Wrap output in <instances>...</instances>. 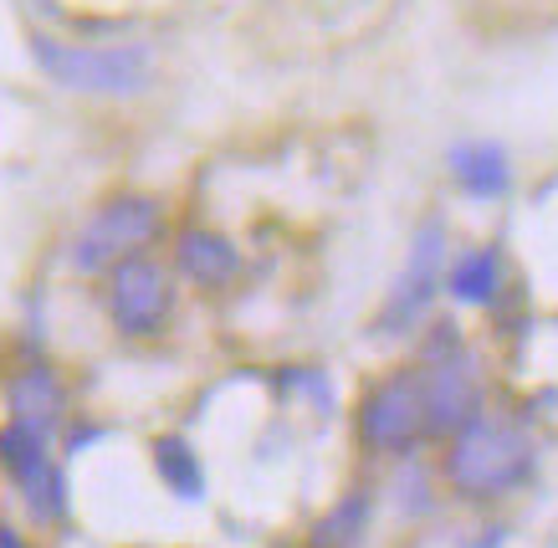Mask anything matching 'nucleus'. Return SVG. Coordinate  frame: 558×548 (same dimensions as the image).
<instances>
[{
	"label": "nucleus",
	"mask_w": 558,
	"mask_h": 548,
	"mask_svg": "<svg viewBox=\"0 0 558 548\" xmlns=\"http://www.w3.org/2000/svg\"><path fill=\"white\" fill-rule=\"evenodd\" d=\"M533 466V446L512 421H497V415H476L451 436V451H446V477L451 487L466 497H492L508 492L527 477Z\"/></svg>",
	"instance_id": "obj_1"
},
{
	"label": "nucleus",
	"mask_w": 558,
	"mask_h": 548,
	"mask_svg": "<svg viewBox=\"0 0 558 548\" xmlns=\"http://www.w3.org/2000/svg\"><path fill=\"white\" fill-rule=\"evenodd\" d=\"M0 466L11 472V482L26 497V508L41 523H57L68 513V482H62L57 462L47 456V436H36L26 426H5L0 430Z\"/></svg>",
	"instance_id": "obj_7"
},
{
	"label": "nucleus",
	"mask_w": 558,
	"mask_h": 548,
	"mask_svg": "<svg viewBox=\"0 0 558 548\" xmlns=\"http://www.w3.org/2000/svg\"><path fill=\"white\" fill-rule=\"evenodd\" d=\"M451 174H457V185L476 200H492V195H502L512 180L508 170V155H502V144H492V138H472V144H457L451 149Z\"/></svg>",
	"instance_id": "obj_11"
},
{
	"label": "nucleus",
	"mask_w": 558,
	"mask_h": 548,
	"mask_svg": "<svg viewBox=\"0 0 558 548\" xmlns=\"http://www.w3.org/2000/svg\"><path fill=\"white\" fill-rule=\"evenodd\" d=\"M174 313V277L154 257H129L108 272V318L123 339H154Z\"/></svg>",
	"instance_id": "obj_4"
},
{
	"label": "nucleus",
	"mask_w": 558,
	"mask_h": 548,
	"mask_svg": "<svg viewBox=\"0 0 558 548\" xmlns=\"http://www.w3.org/2000/svg\"><path fill=\"white\" fill-rule=\"evenodd\" d=\"M425 385V430L430 436H457L466 421L482 415V379H476V364L461 354L457 343H446L430 369H421Z\"/></svg>",
	"instance_id": "obj_6"
},
{
	"label": "nucleus",
	"mask_w": 558,
	"mask_h": 548,
	"mask_svg": "<svg viewBox=\"0 0 558 548\" xmlns=\"http://www.w3.org/2000/svg\"><path fill=\"white\" fill-rule=\"evenodd\" d=\"M440 252H446V236H440L436 221H425L421 231H415L405 272L395 277V288H389V303H385V313H379V328L421 324L425 308L436 303V288H440Z\"/></svg>",
	"instance_id": "obj_8"
},
{
	"label": "nucleus",
	"mask_w": 558,
	"mask_h": 548,
	"mask_svg": "<svg viewBox=\"0 0 558 548\" xmlns=\"http://www.w3.org/2000/svg\"><path fill=\"white\" fill-rule=\"evenodd\" d=\"M32 52L51 83L72 93H98V98H129L149 83V47H72L32 36Z\"/></svg>",
	"instance_id": "obj_2"
},
{
	"label": "nucleus",
	"mask_w": 558,
	"mask_h": 548,
	"mask_svg": "<svg viewBox=\"0 0 558 548\" xmlns=\"http://www.w3.org/2000/svg\"><path fill=\"white\" fill-rule=\"evenodd\" d=\"M62 411H68V394H62V379L51 369H26V375L11 379V426L51 436L62 426Z\"/></svg>",
	"instance_id": "obj_10"
},
{
	"label": "nucleus",
	"mask_w": 558,
	"mask_h": 548,
	"mask_svg": "<svg viewBox=\"0 0 558 548\" xmlns=\"http://www.w3.org/2000/svg\"><path fill=\"white\" fill-rule=\"evenodd\" d=\"M451 292H457L461 303H497V292H502V257L482 246V252H466V257L451 267Z\"/></svg>",
	"instance_id": "obj_12"
},
{
	"label": "nucleus",
	"mask_w": 558,
	"mask_h": 548,
	"mask_svg": "<svg viewBox=\"0 0 558 548\" xmlns=\"http://www.w3.org/2000/svg\"><path fill=\"white\" fill-rule=\"evenodd\" d=\"M359 436L369 451H385V456H400L410 446L430 436L425 430V385L421 369H405V375H389L385 385H374L364 411H359Z\"/></svg>",
	"instance_id": "obj_5"
},
{
	"label": "nucleus",
	"mask_w": 558,
	"mask_h": 548,
	"mask_svg": "<svg viewBox=\"0 0 558 548\" xmlns=\"http://www.w3.org/2000/svg\"><path fill=\"white\" fill-rule=\"evenodd\" d=\"M174 267L195 282V288H226L231 277L241 272V252L220 231H205V226H190L180 246H174Z\"/></svg>",
	"instance_id": "obj_9"
},
{
	"label": "nucleus",
	"mask_w": 558,
	"mask_h": 548,
	"mask_svg": "<svg viewBox=\"0 0 558 548\" xmlns=\"http://www.w3.org/2000/svg\"><path fill=\"white\" fill-rule=\"evenodd\" d=\"M0 548H21V544H16V533H5V528H0Z\"/></svg>",
	"instance_id": "obj_15"
},
{
	"label": "nucleus",
	"mask_w": 558,
	"mask_h": 548,
	"mask_svg": "<svg viewBox=\"0 0 558 548\" xmlns=\"http://www.w3.org/2000/svg\"><path fill=\"white\" fill-rule=\"evenodd\" d=\"M364 523H369V497H364V492H349L339 508H333V513H328L318 528H313L307 548H354L359 533H364Z\"/></svg>",
	"instance_id": "obj_14"
},
{
	"label": "nucleus",
	"mask_w": 558,
	"mask_h": 548,
	"mask_svg": "<svg viewBox=\"0 0 558 548\" xmlns=\"http://www.w3.org/2000/svg\"><path fill=\"white\" fill-rule=\"evenodd\" d=\"M154 466H159V477L170 482L174 497H185V502H195V497L205 492V477H201V462H195V451H190L180 436H159L154 441Z\"/></svg>",
	"instance_id": "obj_13"
},
{
	"label": "nucleus",
	"mask_w": 558,
	"mask_h": 548,
	"mask_svg": "<svg viewBox=\"0 0 558 548\" xmlns=\"http://www.w3.org/2000/svg\"><path fill=\"white\" fill-rule=\"evenodd\" d=\"M165 231L159 200L149 195H113L72 241V267L77 272H113L119 261L144 257V246Z\"/></svg>",
	"instance_id": "obj_3"
}]
</instances>
